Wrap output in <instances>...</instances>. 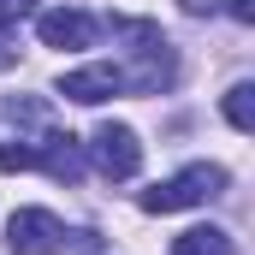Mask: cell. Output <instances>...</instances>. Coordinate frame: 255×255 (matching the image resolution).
<instances>
[{"mask_svg": "<svg viewBox=\"0 0 255 255\" xmlns=\"http://www.w3.org/2000/svg\"><path fill=\"white\" fill-rule=\"evenodd\" d=\"M113 36H125V42H130V60L119 65V89H130V95H160V89H172L178 60H172V42L160 36V24L113 18Z\"/></svg>", "mask_w": 255, "mask_h": 255, "instance_id": "1", "label": "cell"}, {"mask_svg": "<svg viewBox=\"0 0 255 255\" xmlns=\"http://www.w3.org/2000/svg\"><path fill=\"white\" fill-rule=\"evenodd\" d=\"M226 166H214V160H196L184 172H172L166 184H154V190H142V214H178V208H202V202H214V196H226Z\"/></svg>", "mask_w": 255, "mask_h": 255, "instance_id": "2", "label": "cell"}, {"mask_svg": "<svg viewBox=\"0 0 255 255\" xmlns=\"http://www.w3.org/2000/svg\"><path fill=\"white\" fill-rule=\"evenodd\" d=\"M6 250L12 255H54V250H65V226L48 208H18L6 220Z\"/></svg>", "mask_w": 255, "mask_h": 255, "instance_id": "3", "label": "cell"}, {"mask_svg": "<svg viewBox=\"0 0 255 255\" xmlns=\"http://www.w3.org/2000/svg\"><path fill=\"white\" fill-rule=\"evenodd\" d=\"M89 160L107 172V178H136V166H142V142H136V130L130 125H95L89 136Z\"/></svg>", "mask_w": 255, "mask_h": 255, "instance_id": "4", "label": "cell"}, {"mask_svg": "<svg viewBox=\"0 0 255 255\" xmlns=\"http://www.w3.org/2000/svg\"><path fill=\"white\" fill-rule=\"evenodd\" d=\"M36 30H42V48H89L101 24L77 6H54V12H36Z\"/></svg>", "mask_w": 255, "mask_h": 255, "instance_id": "5", "label": "cell"}, {"mask_svg": "<svg viewBox=\"0 0 255 255\" xmlns=\"http://www.w3.org/2000/svg\"><path fill=\"white\" fill-rule=\"evenodd\" d=\"M60 95L77 107H101L107 95H119V65H77L60 77Z\"/></svg>", "mask_w": 255, "mask_h": 255, "instance_id": "6", "label": "cell"}, {"mask_svg": "<svg viewBox=\"0 0 255 255\" xmlns=\"http://www.w3.org/2000/svg\"><path fill=\"white\" fill-rule=\"evenodd\" d=\"M172 255H238V244L220 226H190V232L172 238Z\"/></svg>", "mask_w": 255, "mask_h": 255, "instance_id": "7", "label": "cell"}, {"mask_svg": "<svg viewBox=\"0 0 255 255\" xmlns=\"http://www.w3.org/2000/svg\"><path fill=\"white\" fill-rule=\"evenodd\" d=\"M226 119H232V130H255V83L226 89Z\"/></svg>", "mask_w": 255, "mask_h": 255, "instance_id": "8", "label": "cell"}, {"mask_svg": "<svg viewBox=\"0 0 255 255\" xmlns=\"http://www.w3.org/2000/svg\"><path fill=\"white\" fill-rule=\"evenodd\" d=\"M36 6H42V0H0V30H12V24L36 18Z\"/></svg>", "mask_w": 255, "mask_h": 255, "instance_id": "9", "label": "cell"}, {"mask_svg": "<svg viewBox=\"0 0 255 255\" xmlns=\"http://www.w3.org/2000/svg\"><path fill=\"white\" fill-rule=\"evenodd\" d=\"M65 244H71V250H83V255L101 250V238H95V232H65Z\"/></svg>", "mask_w": 255, "mask_h": 255, "instance_id": "10", "label": "cell"}, {"mask_svg": "<svg viewBox=\"0 0 255 255\" xmlns=\"http://www.w3.org/2000/svg\"><path fill=\"white\" fill-rule=\"evenodd\" d=\"M12 65H18V48H12V42H6V30H0V71H12Z\"/></svg>", "mask_w": 255, "mask_h": 255, "instance_id": "11", "label": "cell"}, {"mask_svg": "<svg viewBox=\"0 0 255 255\" xmlns=\"http://www.w3.org/2000/svg\"><path fill=\"white\" fill-rule=\"evenodd\" d=\"M232 18H238V24H250V18H255V0H232Z\"/></svg>", "mask_w": 255, "mask_h": 255, "instance_id": "12", "label": "cell"}]
</instances>
